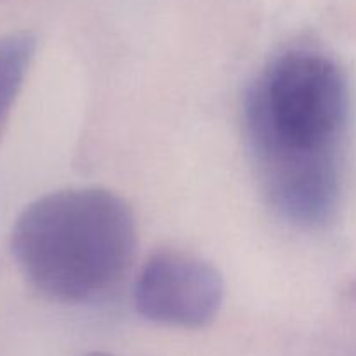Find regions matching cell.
Listing matches in <instances>:
<instances>
[{"label":"cell","mask_w":356,"mask_h":356,"mask_svg":"<svg viewBox=\"0 0 356 356\" xmlns=\"http://www.w3.org/2000/svg\"><path fill=\"white\" fill-rule=\"evenodd\" d=\"M351 296L356 299V285H353V289H351Z\"/></svg>","instance_id":"obj_6"},{"label":"cell","mask_w":356,"mask_h":356,"mask_svg":"<svg viewBox=\"0 0 356 356\" xmlns=\"http://www.w3.org/2000/svg\"><path fill=\"white\" fill-rule=\"evenodd\" d=\"M87 356H110V355H106V353H90V355H87Z\"/></svg>","instance_id":"obj_5"},{"label":"cell","mask_w":356,"mask_h":356,"mask_svg":"<svg viewBox=\"0 0 356 356\" xmlns=\"http://www.w3.org/2000/svg\"><path fill=\"white\" fill-rule=\"evenodd\" d=\"M35 49L37 38L28 31H17L0 38V132L23 89Z\"/></svg>","instance_id":"obj_4"},{"label":"cell","mask_w":356,"mask_h":356,"mask_svg":"<svg viewBox=\"0 0 356 356\" xmlns=\"http://www.w3.org/2000/svg\"><path fill=\"white\" fill-rule=\"evenodd\" d=\"M225 284L212 264L184 252H159L141 268L134 305L153 323L200 329L218 316Z\"/></svg>","instance_id":"obj_3"},{"label":"cell","mask_w":356,"mask_h":356,"mask_svg":"<svg viewBox=\"0 0 356 356\" xmlns=\"http://www.w3.org/2000/svg\"><path fill=\"white\" fill-rule=\"evenodd\" d=\"M136 245L131 205L96 186L37 198L10 233V250L26 280L66 305L97 301L113 291L131 268Z\"/></svg>","instance_id":"obj_2"},{"label":"cell","mask_w":356,"mask_h":356,"mask_svg":"<svg viewBox=\"0 0 356 356\" xmlns=\"http://www.w3.org/2000/svg\"><path fill=\"white\" fill-rule=\"evenodd\" d=\"M348 113L346 76L316 51L278 56L249 90L250 146L266 195L287 221L316 228L336 212Z\"/></svg>","instance_id":"obj_1"}]
</instances>
